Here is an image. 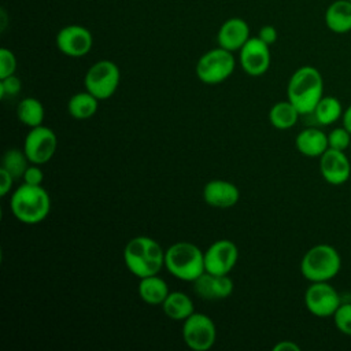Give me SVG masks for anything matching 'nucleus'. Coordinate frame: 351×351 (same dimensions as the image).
<instances>
[{
  "instance_id": "nucleus-18",
  "label": "nucleus",
  "mask_w": 351,
  "mask_h": 351,
  "mask_svg": "<svg viewBox=\"0 0 351 351\" xmlns=\"http://www.w3.org/2000/svg\"><path fill=\"white\" fill-rule=\"evenodd\" d=\"M295 147L303 156L319 158L328 148V134L318 128H306L295 137Z\"/></svg>"
},
{
  "instance_id": "nucleus-14",
  "label": "nucleus",
  "mask_w": 351,
  "mask_h": 351,
  "mask_svg": "<svg viewBox=\"0 0 351 351\" xmlns=\"http://www.w3.org/2000/svg\"><path fill=\"white\" fill-rule=\"evenodd\" d=\"M319 173L330 185H341L351 176V163L344 151L328 148L319 158Z\"/></svg>"
},
{
  "instance_id": "nucleus-21",
  "label": "nucleus",
  "mask_w": 351,
  "mask_h": 351,
  "mask_svg": "<svg viewBox=\"0 0 351 351\" xmlns=\"http://www.w3.org/2000/svg\"><path fill=\"white\" fill-rule=\"evenodd\" d=\"M165 315L173 321H184L195 313L192 299L181 291L169 292L167 298L160 304Z\"/></svg>"
},
{
  "instance_id": "nucleus-8",
  "label": "nucleus",
  "mask_w": 351,
  "mask_h": 351,
  "mask_svg": "<svg viewBox=\"0 0 351 351\" xmlns=\"http://www.w3.org/2000/svg\"><path fill=\"white\" fill-rule=\"evenodd\" d=\"M182 340L193 351H207L217 340L214 321L204 313H193L182 321Z\"/></svg>"
},
{
  "instance_id": "nucleus-25",
  "label": "nucleus",
  "mask_w": 351,
  "mask_h": 351,
  "mask_svg": "<svg viewBox=\"0 0 351 351\" xmlns=\"http://www.w3.org/2000/svg\"><path fill=\"white\" fill-rule=\"evenodd\" d=\"M343 111V106L337 97L322 96L318 104L315 106L313 115L319 125L329 126L341 118Z\"/></svg>"
},
{
  "instance_id": "nucleus-19",
  "label": "nucleus",
  "mask_w": 351,
  "mask_h": 351,
  "mask_svg": "<svg viewBox=\"0 0 351 351\" xmlns=\"http://www.w3.org/2000/svg\"><path fill=\"white\" fill-rule=\"evenodd\" d=\"M326 27L336 34H344L351 32V1L335 0L332 1L324 14Z\"/></svg>"
},
{
  "instance_id": "nucleus-17",
  "label": "nucleus",
  "mask_w": 351,
  "mask_h": 351,
  "mask_svg": "<svg viewBox=\"0 0 351 351\" xmlns=\"http://www.w3.org/2000/svg\"><path fill=\"white\" fill-rule=\"evenodd\" d=\"M250 26L241 18H229L226 19L217 34V41L221 48H225L230 52L240 51V48L250 38Z\"/></svg>"
},
{
  "instance_id": "nucleus-23",
  "label": "nucleus",
  "mask_w": 351,
  "mask_h": 351,
  "mask_svg": "<svg viewBox=\"0 0 351 351\" xmlns=\"http://www.w3.org/2000/svg\"><path fill=\"white\" fill-rule=\"evenodd\" d=\"M299 117H300V112L288 99L282 101H277L269 110V122L273 128L278 130H287L293 128Z\"/></svg>"
},
{
  "instance_id": "nucleus-2",
  "label": "nucleus",
  "mask_w": 351,
  "mask_h": 351,
  "mask_svg": "<svg viewBox=\"0 0 351 351\" xmlns=\"http://www.w3.org/2000/svg\"><path fill=\"white\" fill-rule=\"evenodd\" d=\"M324 96V78L314 66H302L289 77L287 99L298 108L300 115L313 114Z\"/></svg>"
},
{
  "instance_id": "nucleus-36",
  "label": "nucleus",
  "mask_w": 351,
  "mask_h": 351,
  "mask_svg": "<svg viewBox=\"0 0 351 351\" xmlns=\"http://www.w3.org/2000/svg\"><path fill=\"white\" fill-rule=\"evenodd\" d=\"M350 151H351V145H350Z\"/></svg>"
},
{
  "instance_id": "nucleus-11",
  "label": "nucleus",
  "mask_w": 351,
  "mask_h": 351,
  "mask_svg": "<svg viewBox=\"0 0 351 351\" xmlns=\"http://www.w3.org/2000/svg\"><path fill=\"white\" fill-rule=\"evenodd\" d=\"M239 60L245 74L251 77L263 75L270 67V45L258 36L250 37L239 51Z\"/></svg>"
},
{
  "instance_id": "nucleus-20",
  "label": "nucleus",
  "mask_w": 351,
  "mask_h": 351,
  "mask_svg": "<svg viewBox=\"0 0 351 351\" xmlns=\"http://www.w3.org/2000/svg\"><path fill=\"white\" fill-rule=\"evenodd\" d=\"M137 292L140 299L151 306H160L169 295L167 282L158 274L138 278Z\"/></svg>"
},
{
  "instance_id": "nucleus-15",
  "label": "nucleus",
  "mask_w": 351,
  "mask_h": 351,
  "mask_svg": "<svg viewBox=\"0 0 351 351\" xmlns=\"http://www.w3.org/2000/svg\"><path fill=\"white\" fill-rule=\"evenodd\" d=\"M192 284L193 292L204 300L226 299L233 292V280L229 274H213L204 271Z\"/></svg>"
},
{
  "instance_id": "nucleus-13",
  "label": "nucleus",
  "mask_w": 351,
  "mask_h": 351,
  "mask_svg": "<svg viewBox=\"0 0 351 351\" xmlns=\"http://www.w3.org/2000/svg\"><path fill=\"white\" fill-rule=\"evenodd\" d=\"M58 49L69 58L85 56L93 45L92 33L81 25H67L56 34Z\"/></svg>"
},
{
  "instance_id": "nucleus-27",
  "label": "nucleus",
  "mask_w": 351,
  "mask_h": 351,
  "mask_svg": "<svg viewBox=\"0 0 351 351\" xmlns=\"http://www.w3.org/2000/svg\"><path fill=\"white\" fill-rule=\"evenodd\" d=\"M328 144L329 148L346 152L351 145V133L343 125L335 128L328 133Z\"/></svg>"
},
{
  "instance_id": "nucleus-32",
  "label": "nucleus",
  "mask_w": 351,
  "mask_h": 351,
  "mask_svg": "<svg viewBox=\"0 0 351 351\" xmlns=\"http://www.w3.org/2000/svg\"><path fill=\"white\" fill-rule=\"evenodd\" d=\"M277 30H276V27L274 26H271V25H265V26H262L261 29H259V32H258V37L263 41V43H266L267 45H271V44H274L276 41H277Z\"/></svg>"
},
{
  "instance_id": "nucleus-5",
  "label": "nucleus",
  "mask_w": 351,
  "mask_h": 351,
  "mask_svg": "<svg viewBox=\"0 0 351 351\" xmlns=\"http://www.w3.org/2000/svg\"><path fill=\"white\" fill-rule=\"evenodd\" d=\"M341 269V256L330 244H315L308 248L300 261V273L310 282L330 281Z\"/></svg>"
},
{
  "instance_id": "nucleus-22",
  "label": "nucleus",
  "mask_w": 351,
  "mask_h": 351,
  "mask_svg": "<svg viewBox=\"0 0 351 351\" xmlns=\"http://www.w3.org/2000/svg\"><path fill=\"white\" fill-rule=\"evenodd\" d=\"M99 101L100 100L88 90L78 92L69 99L67 111L77 121L89 119L97 112Z\"/></svg>"
},
{
  "instance_id": "nucleus-31",
  "label": "nucleus",
  "mask_w": 351,
  "mask_h": 351,
  "mask_svg": "<svg viewBox=\"0 0 351 351\" xmlns=\"http://www.w3.org/2000/svg\"><path fill=\"white\" fill-rule=\"evenodd\" d=\"M23 182L29 184V185H43L44 181V171L41 170L40 165H34L30 163L26 169V171L23 173Z\"/></svg>"
},
{
  "instance_id": "nucleus-28",
  "label": "nucleus",
  "mask_w": 351,
  "mask_h": 351,
  "mask_svg": "<svg viewBox=\"0 0 351 351\" xmlns=\"http://www.w3.org/2000/svg\"><path fill=\"white\" fill-rule=\"evenodd\" d=\"M333 322L339 332L351 336V303H341L333 314Z\"/></svg>"
},
{
  "instance_id": "nucleus-37",
  "label": "nucleus",
  "mask_w": 351,
  "mask_h": 351,
  "mask_svg": "<svg viewBox=\"0 0 351 351\" xmlns=\"http://www.w3.org/2000/svg\"><path fill=\"white\" fill-rule=\"evenodd\" d=\"M350 1H351V0H350Z\"/></svg>"
},
{
  "instance_id": "nucleus-24",
  "label": "nucleus",
  "mask_w": 351,
  "mask_h": 351,
  "mask_svg": "<svg viewBox=\"0 0 351 351\" xmlns=\"http://www.w3.org/2000/svg\"><path fill=\"white\" fill-rule=\"evenodd\" d=\"M44 117H45L44 106L36 97H25L16 106L18 121L27 128H36L43 125Z\"/></svg>"
},
{
  "instance_id": "nucleus-4",
  "label": "nucleus",
  "mask_w": 351,
  "mask_h": 351,
  "mask_svg": "<svg viewBox=\"0 0 351 351\" xmlns=\"http://www.w3.org/2000/svg\"><path fill=\"white\" fill-rule=\"evenodd\" d=\"M165 267L173 277L193 282L206 271L204 251L195 243L177 241L165 251Z\"/></svg>"
},
{
  "instance_id": "nucleus-30",
  "label": "nucleus",
  "mask_w": 351,
  "mask_h": 351,
  "mask_svg": "<svg viewBox=\"0 0 351 351\" xmlns=\"http://www.w3.org/2000/svg\"><path fill=\"white\" fill-rule=\"evenodd\" d=\"M22 89V81L15 74L0 78V97L4 99L7 96H16Z\"/></svg>"
},
{
  "instance_id": "nucleus-6",
  "label": "nucleus",
  "mask_w": 351,
  "mask_h": 351,
  "mask_svg": "<svg viewBox=\"0 0 351 351\" xmlns=\"http://www.w3.org/2000/svg\"><path fill=\"white\" fill-rule=\"evenodd\" d=\"M236 60L233 52L225 48H213L204 52L195 67L196 77L207 85H217L226 81L234 71Z\"/></svg>"
},
{
  "instance_id": "nucleus-10",
  "label": "nucleus",
  "mask_w": 351,
  "mask_h": 351,
  "mask_svg": "<svg viewBox=\"0 0 351 351\" xmlns=\"http://www.w3.org/2000/svg\"><path fill=\"white\" fill-rule=\"evenodd\" d=\"M340 304V295L329 281L310 282L304 292V306L307 311L318 318L333 317Z\"/></svg>"
},
{
  "instance_id": "nucleus-3",
  "label": "nucleus",
  "mask_w": 351,
  "mask_h": 351,
  "mask_svg": "<svg viewBox=\"0 0 351 351\" xmlns=\"http://www.w3.org/2000/svg\"><path fill=\"white\" fill-rule=\"evenodd\" d=\"M12 215L22 223L37 225L43 222L51 210V197L43 185L22 182L14 189L10 199Z\"/></svg>"
},
{
  "instance_id": "nucleus-16",
  "label": "nucleus",
  "mask_w": 351,
  "mask_h": 351,
  "mask_svg": "<svg viewBox=\"0 0 351 351\" xmlns=\"http://www.w3.org/2000/svg\"><path fill=\"white\" fill-rule=\"evenodd\" d=\"M240 199L239 188L226 180H211L203 186V200L214 208H230Z\"/></svg>"
},
{
  "instance_id": "nucleus-12",
  "label": "nucleus",
  "mask_w": 351,
  "mask_h": 351,
  "mask_svg": "<svg viewBox=\"0 0 351 351\" xmlns=\"http://www.w3.org/2000/svg\"><path fill=\"white\" fill-rule=\"evenodd\" d=\"M239 259L237 245L228 239H221L204 251L206 271L213 274H229Z\"/></svg>"
},
{
  "instance_id": "nucleus-1",
  "label": "nucleus",
  "mask_w": 351,
  "mask_h": 351,
  "mask_svg": "<svg viewBox=\"0 0 351 351\" xmlns=\"http://www.w3.org/2000/svg\"><path fill=\"white\" fill-rule=\"evenodd\" d=\"M123 262L137 278L154 276L165 267V250L149 236H136L123 248Z\"/></svg>"
},
{
  "instance_id": "nucleus-7",
  "label": "nucleus",
  "mask_w": 351,
  "mask_h": 351,
  "mask_svg": "<svg viewBox=\"0 0 351 351\" xmlns=\"http://www.w3.org/2000/svg\"><path fill=\"white\" fill-rule=\"evenodd\" d=\"M119 82V67L108 59H101L93 63L84 77L85 90L96 96L99 100L110 99L117 92Z\"/></svg>"
},
{
  "instance_id": "nucleus-34",
  "label": "nucleus",
  "mask_w": 351,
  "mask_h": 351,
  "mask_svg": "<svg viewBox=\"0 0 351 351\" xmlns=\"http://www.w3.org/2000/svg\"><path fill=\"white\" fill-rule=\"evenodd\" d=\"M273 351H300V347L292 340H281L273 346Z\"/></svg>"
},
{
  "instance_id": "nucleus-26",
  "label": "nucleus",
  "mask_w": 351,
  "mask_h": 351,
  "mask_svg": "<svg viewBox=\"0 0 351 351\" xmlns=\"http://www.w3.org/2000/svg\"><path fill=\"white\" fill-rule=\"evenodd\" d=\"M29 165H30V160L27 159L23 149L10 148L4 152L0 167L5 169L15 180H18L23 177V173L26 171Z\"/></svg>"
},
{
  "instance_id": "nucleus-29",
  "label": "nucleus",
  "mask_w": 351,
  "mask_h": 351,
  "mask_svg": "<svg viewBox=\"0 0 351 351\" xmlns=\"http://www.w3.org/2000/svg\"><path fill=\"white\" fill-rule=\"evenodd\" d=\"M16 58L8 48H0V78L15 74Z\"/></svg>"
},
{
  "instance_id": "nucleus-33",
  "label": "nucleus",
  "mask_w": 351,
  "mask_h": 351,
  "mask_svg": "<svg viewBox=\"0 0 351 351\" xmlns=\"http://www.w3.org/2000/svg\"><path fill=\"white\" fill-rule=\"evenodd\" d=\"M14 177L3 167H0V196H7L8 192L12 189Z\"/></svg>"
},
{
  "instance_id": "nucleus-9",
  "label": "nucleus",
  "mask_w": 351,
  "mask_h": 351,
  "mask_svg": "<svg viewBox=\"0 0 351 351\" xmlns=\"http://www.w3.org/2000/svg\"><path fill=\"white\" fill-rule=\"evenodd\" d=\"M58 148V137L55 132L45 126L40 125L36 128H30L23 141V151L34 165H45L49 162Z\"/></svg>"
},
{
  "instance_id": "nucleus-35",
  "label": "nucleus",
  "mask_w": 351,
  "mask_h": 351,
  "mask_svg": "<svg viewBox=\"0 0 351 351\" xmlns=\"http://www.w3.org/2000/svg\"><path fill=\"white\" fill-rule=\"evenodd\" d=\"M341 125L351 133V104L343 111V115H341Z\"/></svg>"
}]
</instances>
